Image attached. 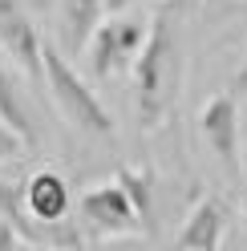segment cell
<instances>
[{
	"mask_svg": "<svg viewBox=\"0 0 247 251\" xmlns=\"http://www.w3.org/2000/svg\"><path fill=\"white\" fill-rule=\"evenodd\" d=\"M114 182L126 191V199L138 215V223L146 227V235H154V170L150 166H118Z\"/></svg>",
	"mask_w": 247,
	"mask_h": 251,
	"instance_id": "11",
	"label": "cell"
},
{
	"mask_svg": "<svg viewBox=\"0 0 247 251\" xmlns=\"http://www.w3.org/2000/svg\"><path fill=\"white\" fill-rule=\"evenodd\" d=\"M41 81L49 85V98L57 101V109L65 114L69 126L94 138H114V118L105 109V101L89 89V81L69 65V57L53 41H41Z\"/></svg>",
	"mask_w": 247,
	"mask_h": 251,
	"instance_id": "2",
	"label": "cell"
},
{
	"mask_svg": "<svg viewBox=\"0 0 247 251\" xmlns=\"http://www.w3.org/2000/svg\"><path fill=\"white\" fill-rule=\"evenodd\" d=\"M146 37V21L142 17H110V21H98L94 33H89L85 49H89V73H94V81H114L134 61L138 45Z\"/></svg>",
	"mask_w": 247,
	"mask_h": 251,
	"instance_id": "3",
	"label": "cell"
},
{
	"mask_svg": "<svg viewBox=\"0 0 247 251\" xmlns=\"http://www.w3.org/2000/svg\"><path fill=\"white\" fill-rule=\"evenodd\" d=\"M134 114L142 130H162L182 98V0H158L134 53Z\"/></svg>",
	"mask_w": 247,
	"mask_h": 251,
	"instance_id": "1",
	"label": "cell"
},
{
	"mask_svg": "<svg viewBox=\"0 0 247 251\" xmlns=\"http://www.w3.org/2000/svg\"><path fill=\"white\" fill-rule=\"evenodd\" d=\"M77 211H81L77 223L89 227V239H118V235H138L142 231L126 191L118 182H101L94 191H85L81 202H77Z\"/></svg>",
	"mask_w": 247,
	"mask_h": 251,
	"instance_id": "4",
	"label": "cell"
},
{
	"mask_svg": "<svg viewBox=\"0 0 247 251\" xmlns=\"http://www.w3.org/2000/svg\"><path fill=\"white\" fill-rule=\"evenodd\" d=\"M146 0H101V17H118V12H130V8H142Z\"/></svg>",
	"mask_w": 247,
	"mask_h": 251,
	"instance_id": "15",
	"label": "cell"
},
{
	"mask_svg": "<svg viewBox=\"0 0 247 251\" xmlns=\"http://www.w3.org/2000/svg\"><path fill=\"white\" fill-rule=\"evenodd\" d=\"M0 122H4L8 130L25 142V150H37V146H41V122H37V109H33V101H28L25 85L4 69V61H0Z\"/></svg>",
	"mask_w": 247,
	"mask_h": 251,
	"instance_id": "9",
	"label": "cell"
},
{
	"mask_svg": "<svg viewBox=\"0 0 247 251\" xmlns=\"http://www.w3.org/2000/svg\"><path fill=\"white\" fill-rule=\"evenodd\" d=\"M21 243H25V239H21V231L12 227L4 215H0V251H8V247H21Z\"/></svg>",
	"mask_w": 247,
	"mask_h": 251,
	"instance_id": "14",
	"label": "cell"
},
{
	"mask_svg": "<svg viewBox=\"0 0 247 251\" xmlns=\"http://www.w3.org/2000/svg\"><path fill=\"white\" fill-rule=\"evenodd\" d=\"M0 215H4L12 227H21L28 219L25 215V202H21V182H4V178H0Z\"/></svg>",
	"mask_w": 247,
	"mask_h": 251,
	"instance_id": "12",
	"label": "cell"
},
{
	"mask_svg": "<svg viewBox=\"0 0 247 251\" xmlns=\"http://www.w3.org/2000/svg\"><path fill=\"white\" fill-rule=\"evenodd\" d=\"M227 93H231V98H247V57H243V65L235 69V77H231Z\"/></svg>",
	"mask_w": 247,
	"mask_h": 251,
	"instance_id": "16",
	"label": "cell"
},
{
	"mask_svg": "<svg viewBox=\"0 0 247 251\" xmlns=\"http://www.w3.org/2000/svg\"><path fill=\"white\" fill-rule=\"evenodd\" d=\"M227 207L215 195L207 199H198L195 207L187 211V219H182V227L174 235V247H187V251H215V247H223L227 239Z\"/></svg>",
	"mask_w": 247,
	"mask_h": 251,
	"instance_id": "8",
	"label": "cell"
},
{
	"mask_svg": "<svg viewBox=\"0 0 247 251\" xmlns=\"http://www.w3.org/2000/svg\"><path fill=\"white\" fill-rule=\"evenodd\" d=\"M0 49L28 77H41V33L21 0H0Z\"/></svg>",
	"mask_w": 247,
	"mask_h": 251,
	"instance_id": "6",
	"label": "cell"
},
{
	"mask_svg": "<svg viewBox=\"0 0 247 251\" xmlns=\"http://www.w3.org/2000/svg\"><path fill=\"white\" fill-rule=\"evenodd\" d=\"M198 134L231 175H239V98H231L227 89L215 93L198 109Z\"/></svg>",
	"mask_w": 247,
	"mask_h": 251,
	"instance_id": "5",
	"label": "cell"
},
{
	"mask_svg": "<svg viewBox=\"0 0 247 251\" xmlns=\"http://www.w3.org/2000/svg\"><path fill=\"white\" fill-rule=\"evenodd\" d=\"M101 21V0H61V49L69 57L85 53V41Z\"/></svg>",
	"mask_w": 247,
	"mask_h": 251,
	"instance_id": "10",
	"label": "cell"
},
{
	"mask_svg": "<svg viewBox=\"0 0 247 251\" xmlns=\"http://www.w3.org/2000/svg\"><path fill=\"white\" fill-rule=\"evenodd\" d=\"M21 154H25V142H21V138L12 134V130H8L4 122H0V162H8V158H21Z\"/></svg>",
	"mask_w": 247,
	"mask_h": 251,
	"instance_id": "13",
	"label": "cell"
},
{
	"mask_svg": "<svg viewBox=\"0 0 247 251\" xmlns=\"http://www.w3.org/2000/svg\"><path fill=\"white\" fill-rule=\"evenodd\" d=\"M21 202H25L28 219H41V223L65 219V215H73V186L61 170L45 166V170H37V175H28L21 182Z\"/></svg>",
	"mask_w": 247,
	"mask_h": 251,
	"instance_id": "7",
	"label": "cell"
}]
</instances>
